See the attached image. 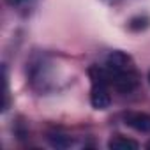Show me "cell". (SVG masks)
Returning <instances> with one entry per match:
<instances>
[{"mask_svg": "<svg viewBox=\"0 0 150 150\" xmlns=\"http://www.w3.org/2000/svg\"><path fill=\"white\" fill-rule=\"evenodd\" d=\"M110 85L122 92V94H129L132 92L136 87H138V72L136 69H131V71H124V72H115V74H110Z\"/></svg>", "mask_w": 150, "mask_h": 150, "instance_id": "6da1fadb", "label": "cell"}, {"mask_svg": "<svg viewBox=\"0 0 150 150\" xmlns=\"http://www.w3.org/2000/svg\"><path fill=\"white\" fill-rule=\"evenodd\" d=\"M106 71L110 74H115V72H124V71H131L134 69L132 65V60L129 55H125L124 51H111L106 58V64H104Z\"/></svg>", "mask_w": 150, "mask_h": 150, "instance_id": "7a4b0ae2", "label": "cell"}, {"mask_svg": "<svg viewBox=\"0 0 150 150\" xmlns=\"http://www.w3.org/2000/svg\"><path fill=\"white\" fill-rule=\"evenodd\" d=\"M108 83L103 81H92V90H90V103L96 110H106L111 104Z\"/></svg>", "mask_w": 150, "mask_h": 150, "instance_id": "3957f363", "label": "cell"}, {"mask_svg": "<svg viewBox=\"0 0 150 150\" xmlns=\"http://www.w3.org/2000/svg\"><path fill=\"white\" fill-rule=\"evenodd\" d=\"M125 124L129 127H132L134 131H139V132H150V115L148 113H141V111H132V113H127L124 117Z\"/></svg>", "mask_w": 150, "mask_h": 150, "instance_id": "277c9868", "label": "cell"}, {"mask_svg": "<svg viewBox=\"0 0 150 150\" xmlns=\"http://www.w3.org/2000/svg\"><path fill=\"white\" fill-rule=\"evenodd\" d=\"M108 146L111 150H138L139 148V143L131 139V138H125V136H120L117 134L115 138H111L108 141Z\"/></svg>", "mask_w": 150, "mask_h": 150, "instance_id": "5b68a950", "label": "cell"}, {"mask_svg": "<svg viewBox=\"0 0 150 150\" xmlns=\"http://www.w3.org/2000/svg\"><path fill=\"white\" fill-rule=\"evenodd\" d=\"M48 141L51 146L55 148H69L74 141L71 136H65V134H58V132H53V134H48Z\"/></svg>", "mask_w": 150, "mask_h": 150, "instance_id": "8992f818", "label": "cell"}, {"mask_svg": "<svg viewBox=\"0 0 150 150\" xmlns=\"http://www.w3.org/2000/svg\"><path fill=\"white\" fill-rule=\"evenodd\" d=\"M148 25H150V20H148V16H136V18H132V20L129 21V28H131L132 32L145 30Z\"/></svg>", "mask_w": 150, "mask_h": 150, "instance_id": "52a82bcc", "label": "cell"}, {"mask_svg": "<svg viewBox=\"0 0 150 150\" xmlns=\"http://www.w3.org/2000/svg\"><path fill=\"white\" fill-rule=\"evenodd\" d=\"M28 0H6V4L11 6V7H21L23 4H27Z\"/></svg>", "mask_w": 150, "mask_h": 150, "instance_id": "ba28073f", "label": "cell"}, {"mask_svg": "<svg viewBox=\"0 0 150 150\" xmlns=\"http://www.w3.org/2000/svg\"><path fill=\"white\" fill-rule=\"evenodd\" d=\"M145 146H146V148H148V150H150V141H148V143H146V145H145Z\"/></svg>", "mask_w": 150, "mask_h": 150, "instance_id": "9c48e42d", "label": "cell"}, {"mask_svg": "<svg viewBox=\"0 0 150 150\" xmlns=\"http://www.w3.org/2000/svg\"><path fill=\"white\" fill-rule=\"evenodd\" d=\"M148 81H150V72H148Z\"/></svg>", "mask_w": 150, "mask_h": 150, "instance_id": "30bf717a", "label": "cell"}]
</instances>
